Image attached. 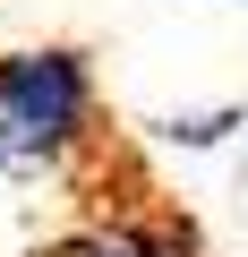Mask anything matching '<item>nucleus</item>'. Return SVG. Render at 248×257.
<instances>
[{"mask_svg": "<svg viewBox=\"0 0 248 257\" xmlns=\"http://www.w3.org/2000/svg\"><path fill=\"white\" fill-rule=\"evenodd\" d=\"M52 257H197L188 223H163V214H129V223H94L77 240H60Z\"/></svg>", "mask_w": 248, "mask_h": 257, "instance_id": "2", "label": "nucleus"}, {"mask_svg": "<svg viewBox=\"0 0 248 257\" xmlns=\"http://www.w3.org/2000/svg\"><path fill=\"white\" fill-rule=\"evenodd\" d=\"M222 128H231V111H197V120H171V138L180 146H214Z\"/></svg>", "mask_w": 248, "mask_h": 257, "instance_id": "3", "label": "nucleus"}, {"mask_svg": "<svg viewBox=\"0 0 248 257\" xmlns=\"http://www.w3.org/2000/svg\"><path fill=\"white\" fill-rule=\"evenodd\" d=\"M86 60L77 52H18L0 60V172L60 163L86 138Z\"/></svg>", "mask_w": 248, "mask_h": 257, "instance_id": "1", "label": "nucleus"}]
</instances>
